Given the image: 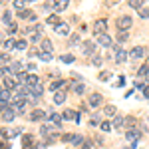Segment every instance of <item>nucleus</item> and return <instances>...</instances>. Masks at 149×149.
<instances>
[{
  "label": "nucleus",
  "mask_w": 149,
  "mask_h": 149,
  "mask_svg": "<svg viewBox=\"0 0 149 149\" xmlns=\"http://www.w3.org/2000/svg\"><path fill=\"white\" fill-rule=\"evenodd\" d=\"M115 24H117V30H119V32H127V30L133 26V18L127 16V14H123V16H119V18L115 20Z\"/></svg>",
  "instance_id": "nucleus-1"
},
{
  "label": "nucleus",
  "mask_w": 149,
  "mask_h": 149,
  "mask_svg": "<svg viewBox=\"0 0 149 149\" xmlns=\"http://www.w3.org/2000/svg\"><path fill=\"white\" fill-rule=\"evenodd\" d=\"M105 30H107V20H105V18H97V20L93 22V34L95 36H103Z\"/></svg>",
  "instance_id": "nucleus-2"
},
{
  "label": "nucleus",
  "mask_w": 149,
  "mask_h": 149,
  "mask_svg": "<svg viewBox=\"0 0 149 149\" xmlns=\"http://www.w3.org/2000/svg\"><path fill=\"white\" fill-rule=\"evenodd\" d=\"M81 54H84V56H95V44H93L92 40H88V42H84V44H81Z\"/></svg>",
  "instance_id": "nucleus-3"
},
{
  "label": "nucleus",
  "mask_w": 149,
  "mask_h": 149,
  "mask_svg": "<svg viewBox=\"0 0 149 149\" xmlns=\"http://www.w3.org/2000/svg\"><path fill=\"white\" fill-rule=\"evenodd\" d=\"M48 115L44 109H40V107H36V109H32V113L28 115V119L30 121H42V119H46Z\"/></svg>",
  "instance_id": "nucleus-4"
},
{
  "label": "nucleus",
  "mask_w": 149,
  "mask_h": 149,
  "mask_svg": "<svg viewBox=\"0 0 149 149\" xmlns=\"http://www.w3.org/2000/svg\"><path fill=\"white\" fill-rule=\"evenodd\" d=\"M88 103H90L92 107H100V105L103 103V95L102 93H92V95L88 97Z\"/></svg>",
  "instance_id": "nucleus-5"
},
{
  "label": "nucleus",
  "mask_w": 149,
  "mask_h": 149,
  "mask_svg": "<svg viewBox=\"0 0 149 149\" xmlns=\"http://www.w3.org/2000/svg\"><path fill=\"white\" fill-rule=\"evenodd\" d=\"M139 135H141V131H139V129H135V127H131V129H127V131H125L127 141H131V143H137Z\"/></svg>",
  "instance_id": "nucleus-6"
},
{
  "label": "nucleus",
  "mask_w": 149,
  "mask_h": 149,
  "mask_svg": "<svg viewBox=\"0 0 149 149\" xmlns=\"http://www.w3.org/2000/svg\"><path fill=\"white\" fill-rule=\"evenodd\" d=\"M113 52H115V62H117V64H121V62H125L127 54H125V50H123V48L119 46V44H117V46H113Z\"/></svg>",
  "instance_id": "nucleus-7"
},
{
  "label": "nucleus",
  "mask_w": 149,
  "mask_h": 149,
  "mask_svg": "<svg viewBox=\"0 0 149 149\" xmlns=\"http://www.w3.org/2000/svg\"><path fill=\"white\" fill-rule=\"evenodd\" d=\"M97 44L102 48H113V40L109 38V34H103V36H97Z\"/></svg>",
  "instance_id": "nucleus-8"
},
{
  "label": "nucleus",
  "mask_w": 149,
  "mask_h": 149,
  "mask_svg": "<svg viewBox=\"0 0 149 149\" xmlns=\"http://www.w3.org/2000/svg\"><path fill=\"white\" fill-rule=\"evenodd\" d=\"M14 115H16V109L12 105H8L6 109H2V121H8L10 123L12 119H14Z\"/></svg>",
  "instance_id": "nucleus-9"
},
{
  "label": "nucleus",
  "mask_w": 149,
  "mask_h": 149,
  "mask_svg": "<svg viewBox=\"0 0 149 149\" xmlns=\"http://www.w3.org/2000/svg\"><path fill=\"white\" fill-rule=\"evenodd\" d=\"M145 54H147V52H145L143 46H135L131 52H129V58H131V60H139V58H143Z\"/></svg>",
  "instance_id": "nucleus-10"
},
{
  "label": "nucleus",
  "mask_w": 149,
  "mask_h": 149,
  "mask_svg": "<svg viewBox=\"0 0 149 149\" xmlns=\"http://www.w3.org/2000/svg\"><path fill=\"white\" fill-rule=\"evenodd\" d=\"M18 18H22V20H30V22H34L36 20V14L32 10H28V8H24V10L18 12Z\"/></svg>",
  "instance_id": "nucleus-11"
},
{
  "label": "nucleus",
  "mask_w": 149,
  "mask_h": 149,
  "mask_svg": "<svg viewBox=\"0 0 149 149\" xmlns=\"http://www.w3.org/2000/svg\"><path fill=\"white\" fill-rule=\"evenodd\" d=\"M12 107L16 109V113H24L26 111V100H14L12 102Z\"/></svg>",
  "instance_id": "nucleus-12"
},
{
  "label": "nucleus",
  "mask_w": 149,
  "mask_h": 149,
  "mask_svg": "<svg viewBox=\"0 0 149 149\" xmlns=\"http://www.w3.org/2000/svg\"><path fill=\"white\" fill-rule=\"evenodd\" d=\"M62 119H64V121H76V119H80V115L76 113L74 109H66V111L62 113Z\"/></svg>",
  "instance_id": "nucleus-13"
},
{
  "label": "nucleus",
  "mask_w": 149,
  "mask_h": 149,
  "mask_svg": "<svg viewBox=\"0 0 149 149\" xmlns=\"http://www.w3.org/2000/svg\"><path fill=\"white\" fill-rule=\"evenodd\" d=\"M54 30H56V34H60V36H68L70 34V26L66 22H60Z\"/></svg>",
  "instance_id": "nucleus-14"
},
{
  "label": "nucleus",
  "mask_w": 149,
  "mask_h": 149,
  "mask_svg": "<svg viewBox=\"0 0 149 149\" xmlns=\"http://www.w3.org/2000/svg\"><path fill=\"white\" fill-rule=\"evenodd\" d=\"M52 102H54V105H62V103L66 102V93L64 92H56L54 97H52Z\"/></svg>",
  "instance_id": "nucleus-15"
},
{
  "label": "nucleus",
  "mask_w": 149,
  "mask_h": 149,
  "mask_svg": "<svg viewBox=\"0 0 149 149\" xmlns=\"http://www.w3.org/2000/svg\"><path fill=\"white\" fill-rule=\"evenodd\" d=\"M42 93H44V86L40 81L36 86H32V97H42Z\"/></svg>",
  "instance_id": "nucleus-16"
},
{
  "label": "nucleus",
  "mask_w": 149,
  "mask_h": 149,
  "mask_svg": "<svg viewBox=\"0 0 149 149\" xmlns=\"http://www.w3.org/2000/svg\"><path fill=\"white\" fill-rule=\"evenodd\" d=\"M2 88H4V90H16L18 86H16V81H14V80L4 78V80H2Z\"/></svg>",
  "instance_id": "nucleus-17"
},
{
  "label": "nucleus",
  "mask_w": 149,
  "mask_h": 149,
  "mask_svg": "<svg viewBox=\"0 0 149 149\" xmlns=\"http://www.w3.org/2000/svg\"><path fill=\"white\" fill-rule=\"evenodd\" d=\"M111 125L115 127V129H121V127L125 125V119H123V115H115L113 117V123Z\"/></svg>",
  "instance_id": "nucleus-18"
},
{
  "label": "nucleus",
  "mask_w": 149,
  "mask_h": 149,
  "mask_svg": "<svg viewBox=\"0 0 149 149\" xmlns=\"http://www.w3.org/2000/svg\"><path fill=\"white\" fill-rule=\"evenodd\" d=\"M40 50H42V52H52V40L44 38V40L40 42Z\"/></svg>",
  "instance_id": "nucleus-19"
},
{
  "label": "nucleus",
  "mask_w": 149,
  "mask_h": 149,
  "mask_svg": "<svg viewBox=\"0 0 149 149\" xmlns=\"http://www.w3.org/2000/svg\"><path fill=\"white\" fill-rule=\"evenodd\" d=\"M52 8H54V10L56 12H62V10H66V8H68V0H60V2H54V4H52Z\"/></svg>",
  "instance_id": "nucleus-20"
},
{
  "label": "nucleus",
  "mask_w": 149,
  "mask_h": 149,
  "mask_svg": "<svg viewBox=\"0 0 149 149\" xmlns=\"http://www.w3.org/2000/svg\"><path fill=\"white\" fill-rule=\"evenodd\" d=\"M2 24H8V26L12 24V12L10 10H4V12H2Z\"/></svg>",
  "instance_id": "nucleus-21"
},
{
  "label": "nucleus",
  "mask_w": 149,
  "mask_h": 149,
  "mask_svg": "<svg viewBox=\"0 0 149 149\" xmlns=\"http://www.w3.org/2000/svg\"><path fill=\"white\" fill-rule=\"evenodd\" d=\"M60 60H62L64 64H74V62H76L74 54H62V56H60Z\"/></svg>",
  "instance_id": "nucleus-22"
},
{
  "label": "nucleus",
  "mask_w": 149,
  "mask_h": 149,
  "mask_svg": "<svg viewBox=\"0 0 149 149\" xmlns=\"http://www.w3.org/2000/svg\"><path fill=\"white\" fill-rule=\"evenodd\" d=\"M62 86H64V80H54L52 84H50V90H52V92L56 93V90H60Z\"/></svg>",
  "instance_id": "nucleus-23"
},
{
  "label": "nucleus",
  "mask_w": 149,
  "mask_h": 149,
  "mask_svg": "<svg viewBox=\"0 0 149 149\" xmlns=\"http://www.w3.org/2000/svg\"><path fill=\"white\" fill-rule=\"evenodd\" d=\"M103 113H105V115H117V109H115V105L109 103V105H105V107H103Z\"/></svg>",
  "instance_id": "nucleus-24"
},
{
  "label": "nucleus",
  "mask_w": 149,
  "mask_h": 149,
  "mask_svg": "<svg viewBox=\"0 0 149 149\" xmlns=\"http://www.w3.org/2000/svg\"><path fill=\"white\" fill-rule=\"evenodd\" d=\"M26 48H28V42H26V40H18V42H16V48H14V50H18V52H24Z\"/></svg>",
  "instance_id": "nucleus-25"
},
{
  "label": "nucleus",
  "mask_w": 149,
  "mask_h": 149,
  "mask_svg": "<svg viewBox=\"0 0 149 149\" xmlns=\"http://www.w3.org/2000/svg\"><path fill=\"white\" fill-rule=\"evenodd\" d=\"M38 56H40V60H42V62H50V60H52V52H38Z\"/></svg>",
  "instance_id": "nucleus-26"
},
{
  "label": "nucleus",
  "mask_w": 149,
  "mask_h": 149,
  "mask_svg": "<svg viewBox=\"0 0 149 149\" xmlns=\"http://www.w3.org/2000/svg\"><path fill=\"white\" fill-rule=\"evenodd\" d=\"M74 93H76V95H84V93H86V86H84V84L74 86Z\"/></svg>",
  "instance_id": "nucleus-27"
},
{
  "label": "nucleus",
  "mask_w": 149,
  "mask_h": 149,
  "mask_svg": "<svg viewBox=\"0 0 149 149\" xmlns=\"http://www.w3.org/2000/svg\"><path fill=\"white\" fill-rule=\"evenodd\" d=\"M137 76H141V78H143V76H149V64H143V66L137 70Z\"/></svg>",
  "instance_id": "nucleus-28"
},
{
  "label": "nucleus",
  "mask_w": 149,
  "mask_h": 149,
  "mask_svg": "<svg viewBox=\"0 0 149 149\" xmlns=\"http://www.w3.org/2000/svg\"><path fill=\"white\" fill-rule=\"evenodd\" d=\"M10 72H14V74H20V72H22V64H20V62H12Z\"/></svg>",
  "instance_id": "nucleus-29"
},
{
  "label": "nucleus",
  "mask_w": 149,
  "mask_h": 149,
  "mask_svg": "<svg viewBox=\"0 0 149 149\" xmlns=\"http://www.w3.org/2000/svg\"><path fill=\"white\" fill-rule=\"evenodd\" d=\"M2 48H4V50H14V48H16V42H14V40H4Z\"/></svg>",
  "instance_id": "nucleus-30"
},
{
  "label": "nucleus",
  "mask_w": 149,
  "mask_h": 149,
  "mask_svg": "<svg viewBox=\"0 0 149 149\" xmlns=\"http://www.w3.org/2000/svg\"><path fill=\"white\" fill-rule=\"evenodd\" d=\"M16 78H18V81L24 86V81H28V78H30V76H28L26 72H20V74H16Z\"/></svg>",
  "instance_id": "nucleus-31"
},
{
  "label": "nucleus",
  "mask_w": 149,
  "mask_h": 149,
  "mask_svg": "<svg viewBox=\"0 0 149 149\" xmlns=\"http://www.w3.org/2000/svg\"><path fill=\"white\" fill-rule=\"evenodd\" d=\"M129 6H131V8H135V10H141V8H143V4H141V2H139V0H129Z\"/></svg>",
  "instance_id": "nucleus-32"
},
{
  "label": "nucleus",
  "mask_w": 149,
  "mask_h": 149,
  "mask_svg": "<svg viewBox=\"0 0 149 149\" xmlns=\"http://www.w3.org/2000/svg\"><path fill=\"white\" fill-rule=\"evenodd\" d=\"M86 141H84V137L81 135H74V139H72V145H84Z\"/></svg>",
  "instance_id": "nucleus-33"
},
{
  "label": "nucleus",
  "mask_w": 149,
  "mask_h": 149,
  "mask_svg": "<svg viewBox=\"0 0 149 149\" xmlns=\"http://www.w3.org/2000/svg\"><path fill=\"white\" fill-rule=\"evenodd\" d=\"M48 24H54V28H56L58 24H60V18H58L56 14H52V16H48Z\"/></svg>",
  "instance_id": "nucleus-34"
},
{
  "label": "nucleus",
  "mask_w": 149,
  "mask_h": 149,
  "mask_svg": "<svg viewBox=\"0 0 149 149\" xmlns=\"http://www.w3.org/2000/svg\"><path fill=\"white\" fill-rule=\"evenodd\" d=\"M127 40H129V34H127V32H119V34H117V42H119V44H121V42H127Z\"/></svg>",
  "instance_id": "nucleus-35"
},
{
  "label": "nucleus",
  "mask_w": 149,
  "mask_h": 149,
  "mask_svg": "<svg viewBox=\"0 0 149 149\" xmlns=\"http://www.w3.org/2000/svg\"><path fill=\"white\" fill-rule=\"evenodd\" d=\"M102 62H103V58L100 56V54L92 56V64H93V66H102Z\"/></svg>",
  "instance_id": "nucleus-36"
},
{
  "label": "nucleus",
  "mask_w": 149,
  "mask_h": 149,
  "mask_svg": "<svg viewBox=\"0 0 149 149\" xmlns=\"http://www.w3.org/2000/svg\"><path fill=\"white\" fill-rule=\"evenodd\" d=\"M111 123H109V121H102V123H100V129H102V131H111Z\"/></svg>",
  "instance_id": "nucleus-37"
},
{
  "label": "nucleus",
  "mask_w": 149,
  "mask_h": 149,
  "mask_svg": "<svg viewBox=\"0 0 149 149\" xmlns=\"http://www.w3.org/2000/svg\"><path fill=\"white\" fill-rule=\"evenodd\" d=\"M8 100H10V90L2 88V103H8Z\"/></svg>",
  "instance_id": "nucleus-38"
},
{
  "label": "nucleus",
  "mask_w": 149,
  "mask_h": 149,
  "mask_svg": "<svg viewBox=\"0 0 149 149\" xmlns=\"http://www.w3.org/2000/svg\"><path fill=\"white\" fill-rule=\"evenodd\" d=\"M139 18H143V20H147V18H149V8H145V6H143V8L139 10Z\"/></svg>",
  "instance_id": "nucleus-39"
},
{
  "label": "nucleus",
  "mask_w": 149,
  "mask_h": 149,
  "mask_svg": "<svg viewBox=\"0 0 149 149\" xmlns=\"http://www.w3.org/2000/svg\"><path fill=\"white\" fill-rule=\"evenodd\" d=\"M50 131H52V127H50V125H42V127H40V135H48Z\"/></svg>",
  "instance_id": "nucleus-40"
},
{
  "label": "nucleus",
  "mask_w": 149,
  "mask_h": 149,
  "mask_svg": "<svg viewBox=\"0 0 149 149\" xmlns=\"http://www.w3.org/2000/svg\"><path fill=\"white\" fill-rule=\"evenodd\" d=\"M125 123L129 125V129H131V127H135V117H131V115H129V117H125Z\"/></svg>",
  "instance_id": "nucleus-41"
},
{
  "label": "nucleus",
  "mask_w": 149,
  "mask_h": 149,
  "mask_svg": "<svg viewBox=\"0 0 149 149\" xmlns=\"http://www.w3.org/2000/svg\"><path fill=\"white\" fill-rule=\"evenodd\" d=\"M78 42H80V36H78V34L70 36V44H78Z\"/></svg>",
  "instance_id": "nucleus-42"
},
{
  "label": "nucleus",
  "mask_w": 149,
  "mask_h": 149,
  "mask_svg": "<svg viewBox=\"0 0 149 149\" xmlns=\"http://www.w3.org/2000/svg\"><path fill=\"white\" fill-rule=\"evenodd\" d=\"M0 60H2V68H6V64H8V56H6V52L2 54V58H0Z\"/></svg>",
  "instance_id": "nucleus-43"
},
{
  "label": "nucleus",
  "mask_w": 149,
  "mask_h": 149,
  "mask_svg": "<svg viewBox=\"0 0 149 149\" xmlns=\"http://www.w3.org/2000/svg\"><path fill=\"white\" fill-rule=\"evenodd\" d=\"M30 42H34V44H36V42H40V34H32V36H30Z\"/></svg>",
  "instance_id": "nucleus-44"
},
{
  "label": "nucleus",
  "mask_w": 149,
  "mask_h": 149,
  "mask_svg": "<svg viewBox=\"0 0 149 149\" xmlns=\"http://www.w3.org/2000/svg\"><path fill=\"white\" fill-rule=\"evenodd\" d=\"M107 78H109V72H102L100 74V80H107Z\"/></svg>",
  "instance_id": "nucleus-45"
},
{
  "label": "nucleus",
  "mask_w": 149,
  "mask_h": 149,
  "mask_svg": "<svg viewBox=\"0 0 149 149\" xmlns=\"http://www.w3.org/2000/svg\"><path fill=\"white\" fill-rule=\"evenodd\" d=\"M26 68H28V72H34V70L38 68V66H36V64H28V66H26Z\"/></svg>",
  "instance_id": "nucleus-46"
},
{
  "label": "nucleus",
  "mask_w": 149,
  "mask_h": 149,
  "mask_svg": "<svg viewBox=\"0 0 149 149\" xmlns=\"http://www.w3.org/2000/svg\"><path fill=\"white\" fill-rule=\"evenodd\" d=\"M143 97H147V100H149V86L145 88V90H143Z\"/></svg>",
  "instance_id": "nucleus-47"
},
{
  "label": "nucleus",
  "mask_w": 149,
  "mask_h": 149,
  "mask_svg": "<svg viewBox=\"0 0 149 149\" xmlns=\"http://www.w3.org/2000/svg\"><path fill=\"white\" fill-rule=\"evenodd\" d=\"M92 123H100V115H93V117H92Z\"/></svg>",
  "instance_id": "nucleus-48"
},
{
  "label": "nucleus",
  "mask_w": 149,
  "mask_h": 149,
  "mask_svg": "<svg viewBox=\"0 0 149 149\" xmlns=\"http://www.w3.org/2000/svg\"><path fill=\"white\" fill-rule=\"evenodd\" d=\"M56 139H58L56 135H50V137H48V143H54V141H56Z\"/></svg>",
  "instance_id": "nucleus-49"
},
{
  "label": "nucleus",
  "mask_w": 149,
  "mask_h": 149,
  "mask_svg": "<svg viewBox=\"0 0 149 149\" xmlns=\"http://www.w3.org/2000/svg\"><path fill=\"white\" fill-rule=\"evenodd\" d=\"M84 149H92V143H90V141H86V143H84Z\"/></svg>",
  "instance_id": "nucleus-50"
},
{
  "label": "nucleus",
  "mask_w": 149,
  "mask_h": 149,
  "mask_svg": "<svg viewBox=\"0 0 149 149\" xmlns=\"http://www.w3.org/2000/svg\"><path fill=\"white\" fill-rule=\"evenodd\" d=\"M36 149H46V145H44V143H38V145H36Z\"/></svg>",
  "instance_id": "nucleus-51"
},
{
  "label": "nucleus",
  "mask_w": 149,
  "mask_h": 149,
  "mask_svg": "<svg viewBox=\"0 0 149 149\" xmlns=\"http://www.w3.org/2000/svg\"><path fill=\"white\" fill-rule=\"evenodd\" d=\"M125 149H135V143H131V145H129V147H125Z\"/></svg>",
  "instance_id": "nucleus-52"
},
{
  "label": "nucleus",
  "mask_w": 149,
  "mask_h": 149,
  "mask_svg": "<svg viewBox=\"0 0 149 149\" xmlns=\"http://www.w3.org/2000/svg\"><path fill=\"white\" fill-rule=\"evenodd\" d=\"M147 121H149V115H147Z\"/></svg>",
  "instance_id": "nucleus-53"
},
{
  "label": "nucleus",
  "mask_w": 149,
  "mask_h": 149,
  "mask_svg": "<svg viewBox=\"0 0 149 149\" xmlns=\"http://www.w3.org/2000/svg\"><path fill=\"white\" fill-rule=\"evenodd\" d=\"M147 60H149V54H147Z\"/></svg>",
  "instance_id": "nucleus-54"
}]
</instances>
